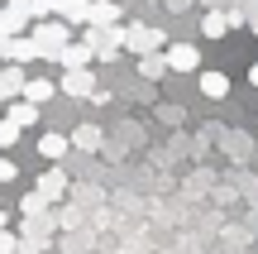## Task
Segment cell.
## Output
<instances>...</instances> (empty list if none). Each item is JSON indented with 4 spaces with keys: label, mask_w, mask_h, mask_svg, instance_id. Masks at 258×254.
Listing matches in <instances>:
<instances>
[{
    "label": "cell",
    "mask_w": 258,
    "mask_h": 254,
    "mask_svg": "<svg viewBox=\"0 0 258 254\" xmlns=\"http://www.w3.org/2000/svg\"><path fill=\"white\" fill-rule=\"evenodd\" d=\"M34 43H38V58L57 63V53L72 43V24H67L62 15H53V19H34Z\"/></svg>",
    "instance_id": "cell-1"
},
{
    "label": "cell",
    "mask_w": 258,
    "mask_h": 254,
    "mask_svg": "<svg viewBox=\"0 0 258 254\" xmlns=\"http://www.w3.org/2000/svg\"><path fill=\"white\" fill-rule=\"evenodd\" d=\"M34 24V0H5L0 10V38H15Z\"/></svg>",
    "instance_id": "cell-2"
},
{
    "label": "cell",
    "mask_w": 258,
    "mask_h": 254,
    "mask_svg": "<svg viewBox=\"0 0 258 254\" xmlns=\"http://www.w3.org/2000/svg\"><path fill=\"white\" fill-rule=\"evenodd\" d=\"M57 86H62V96H72V101H86V96H96V72L91 67H67Z\"/></svg>",
    "instance_id": "cell-3"
},
{
    "label": "cell",
    "mask_w": 258,
    "mask_h": 254,
    "mask_svg": "<svg viewBox=\"0 0 258 254\" xmlns=\"http://www.w3.org/2000/svg\"><path fill=\"white\" fill-rule=\"evenodd\" d=\"M124 48H129V53H158V48H167V43H163V29L129 24L124 29Z\"/></svg>",
    "instance_id": "cell-4"
},
{
    "label": "cell",
    "mask_w": 258,
    "mask_h": 254,
    "mask_svg": "<svg viewBox=\"0 0 258 254\" xmlns=\"http://www.w3.org/2000/svg\"><path fill=\"white\" fill-rule=\"evenodd\" d=\"M29 77H24V63H0V96L5 101H15V96H24Z\"/></svg>",
    "instance_id": "cell-5"
},
{
    "label": "cell",
    "mask_w": 258,
    "mask_h": 254,
    "mask_svg": "<svg viewBox=\"0 0 258 254\" xmlns=\"http://www.w3.org/2000/svg\"><path fill=\"white\" fill-rule=\"evenodd\" d=\"M163 53H167V67H172V72H196V67H201V53H196L191 43H167Z\"/></svg>",
    "instance_id": "cell-6"
},
{
    "label": "cell",
    "mask_w": 258,
    "mask_h": 254,
    "mask_svg": "<svg viewBox=\"0 0 258 254\" xmlns=\"http://www.w3.org/2000/svg\"><path fill=\"white\" fill-rule=\"evenodd\" d=\"M38 58V43H34V34H15V38H5V63H34Z\"/></svg>",
    "instance_id": "cell-7"
},
{
    "label": "cell",
    "mask_w": 258,
    "mask_h": 254,
    "mask_svg": "<svg viewBox=\"0 0 258 254\" xmlns=\"http://www.w3.org/2000/svg\"><path fill=\"white\" fill-rule=\"evenodd\" d=\"M57 63H62V67H91L96 63V48L86 43V38H77V43H67L62 53H57Z\"/></svg>",
    "instance_id": "cell-8"
},
{
    "label": "cell",
    "mask_w": 258,
    "mask_h": 254,
    "mask_svg": "<svg viewBox=\"0 0 258 254\" xmlns=\"http://www.w3.org/2000/svg\"><path fill=\"white\" fill-rule=\"evenodd\" d=\"M5 115L19 125V130H29V125H38V106L29 101V96H15V101H5Z\"/></svg>",
    "instance_id": "cell-9"
},
{
    "label": "cell",
    "mask_w": 258,
    "mask_h": 254,
    "mask_svg": "<svg viewBox=\"0 0 258 254\" xmlns=\"http://www.w3.org/2000/svg\"><path fill=\"white\" fill-rule=\"evenodd\" d=\"M91 5H96V0H62L57 15H62L67 24H91Z\"/></svg>",
    "instance_id": "cell-10"
},
{
    "label": "cell",
    "mask_w": 258,
    "mask_h": 254,
    "mask_svg": "<svg viewBox=\"0 0 258 254\" xmlns=\"http://www.w3.org/2000/svg\"><path fill=\"white\" fill-rule=\"evenodd\" d=\"M139 72H144L148 82H158L163 72H172V67H167V53L163 48H158V53H139Z\"/></svg>",
    "instance_id": "cell-11"
},
{
    "label": "cell",
    "mask_w": 258,
    "mask_h": 254,
    "mask_svg": "<svg viewBox=\"0 0 258 254\" xmlns=\"http://www.w3.org/2000/svg\"><path fill=\"white\" fill-rule=\"evenodd\" d=\"M57 91H62V86H57V82H48V77H29V86H24V96H29V101H34V106L53 101Z\"/></svg>",
    "instance_id": "cell-12"
},
{
    "label": "cell",
    "mask_w": 258,
    "mask_h": 254,
    "mask_svg": "<svg viewBox=\"0 0 258 254\" xmlns=\"http://www.w3.org/2000/svg\"><path fill=\"white\" fill-rule=\"evenodd\" d=\"M67 149H72V139H67V134H43V139H38V154H43L48 163L67 159Z\"/></svg>",
    "instance_id": "cell-13"
},
{
    "label": "cell",
    "mask_w": 258,
    "mask_h": 254,
    "mask_svg": "<svg viewBox=\"0 0 258 254\" xmlns=\"http://www.w3.org/2000/svg\"><path fill=\"white\" fill-rule=\"evenodd\" d=\"M38 192H43L48 201H57V197L67 192V173H62V168H48L43 178H38Z\"/></svg>",
    "instance_id": "cell-14"
},
{
    "label": "cell",
    "mask_w": 258,
    "mask_h": 254,
    "mask_svg": "<svg viewBox=\"0 0 258 254\" xmlns=\"http://www.w3.org/2000/svg\"><path fill=\"white\" fill-rule=\"evenodd\" d=\"M101 139H105V134L96 130V125H77V130H72V149H86V154H96V149H101Z\"/></svg>",
    "instance_id": "cell-15"
},
{
    "label": "cell",
    "mask_w": 258,
    "mask_h": 254,
    "mask_svg": "<svg viewBox=\"0 0 258 254\" xmlns=\"http://www.w3.org/2000/svg\"><path fill=\"white\" fill-rule=\"evenodd\" d=\"M201 91L211 96V101H225V96H230V77L225 72H201Z\"/></svg>",
    "instance_id": "cell-16"
},
{
    "label": "cell",
    "mask_w": 258,
    "mask_h": 254,
    "mask_svg": "<svg viewBox=\"0 0 258 254\" xmlns=\"http://www.w3.org/2000/svg\"><path fill=\"white\" fill-rule=\"evenodd\" d=\"M230 24H234L230 15H220V10H211V15L201 19V34H206V38H225V34H230Z\"/></svg>",
    "instance_id": "cell-17"
},
{
    "label": "cell",
    "mask_w": 258,
    "mask_h": 254,
    "mask_svg": "<svg viewBox=\"0 0 258 254\" xmlns=\"http://www.w3.org/2000/svg\"><path fill=\"white\" fill-rule=\"evenodd\" d=\"M91 24H120V5H115V0H96L91 5Z\"/></svg>",
    "instance_id": "cell-18"
},
{
    "label": "cell",
    "mask_w": 258,
    "mask_h": 254,
    "mask_svg": "<svg viewBox=\"0 0 258 254\" xmlns=\"http://www.w3.org/2000/svg\"><path fill=\"white\" fill-rule=\"evenodd\" d=\"M43 207H48V197H43V192H24V197H19V211H24L29 221H38V216H43Z\"/></svg>",
    "instance_id": "cell-19"
},
{
    "label": "cell",
    "mask_w": 258,
    "mask_h": 254,
    "mask_svg": "<svg viewBox=\"0 0 258 254\" xmlns=\"http://www.w3.org/2000/svg\"><path fill=\"white\" fill-rule=\"evenodd\" d=\"M19 134H24V130H19L10 115H0V149H15V144H19Z\"/></svg>",
    "instance_id": "cell-20"
},
{
    "label": "cell",
    "mask_w": 258,
    "mask_h": 254,
    "mask_svg": "<svg viewBox=\"0 0 258 254\" xmlns=\"http://www.w3.org/2000/svg\"><path fill=\"white\" fill-rule=\"evenodd\" d=\"M62 0H34V19H53Z\"/></svg>",
    "instance_id": "cell-21"
},
{
    "label": "cell",
    "mask_w": 258,
    "mask_h": 254,
    "mask_svg": "<svg viewBox=\"0 0 258 254\" xmlns=\"http://www.w3.org/2000/svg\"><path fill=\"white\" fill-rule=\"evenodd\" d=\"M19 178V168H15V159H0V182H15Z\"/></svg>",
    "instance_id": "cell-22"
},
{
    "label": "cell",
    "mask_w": 258,
    "mask_h": 254,
    "mask_svg": "<svg viewBox=\"0 0 258 254\" xmlns=\"http://www.w3.org/2000/svg\"><path fill=\"white\" fill-rule=\"evenodd\" d=\"M0 254H19V240L10 235V230H0Z\"/></svg>",
    "instance_id": "cell-23"
},
{
    "label": "cell",
    "mask_w": 258,
    "mask_h": 254,
    "mask_svg": "<svg viewBox=\"0 0 258 254\" xmlns=\"http://www.w3.org/2000/svg\"><path fill=\"white\" fill-rule=\"evenodd\" d=\"M249 82H253V86H258V63H253V67H249Z\"/></svg>",
    "instance_id": "cell-24"
},
{
    "label": "cell",
    "mask_w": 258,
    "mask_h": 254,
    "mask_svg": "<svg viewBox=\"0 0 258 254\" xmlns=\"http://www.w3.org/2000/svg\"><path fill=\"white\" fill-rule=\"evenodd\" d=\"M0 63H5V38H0Z\"/></svg>",
    "instance_id": "cell-25"
},
{
    "label": "cell",
    "mask_w": 258,
    "mask_h": 254,
    "mask_svg": "<svg viewBox=\"0 0 258 254\" xmlns=\"http://www.w3.org/2000/svg\"><path fill=\"white\" fill-rule=\"evenodd\" d=\"M0 115H5V96H0Z\"/></svg>",
    "instance_id": "cell-26"
},
{
    "label": "cell",
    "mask_w": 258,
    "mask_h": 254,
    "mask_svg": "<svg viewBox=\"0 0 258 254\" xmlns=\"http://www.w3.org/2000/svg\"><path fill=\"white\" fill-rule=\"evenodd\" d=\"M0 230H5V211H0Z\"/></svg>",
    "instance_id": "cell-27"
},
{
    "label": "cell",
    "mask_w": 258,
    "mask_h": 254,
    "mask_svg": "<svg viewBox=\"0 0 258 254\" xmlns=\"http://www.w3.org/2000/svg\"><path fill=\"white\" fill-rule=\"evenodd\" d=\"M253 29H258V10H253Z\"/></svg>",
    "instance_id": "cell-28"
},
{
    "label": "cell",
    "mask_w": 258,
    "mask_h": 254,
    "mask_svg": "<svg viewBox=\"0 0 258 254\" xmlns=\"http://www.w3.org/2000/svg\"><path fill=\"white\" fill-rule=\"evenodd\" d=\"M0 10H5V5H0Z\"/></svg>",
    "instance_id": "cell-29"
}]
</instances>
